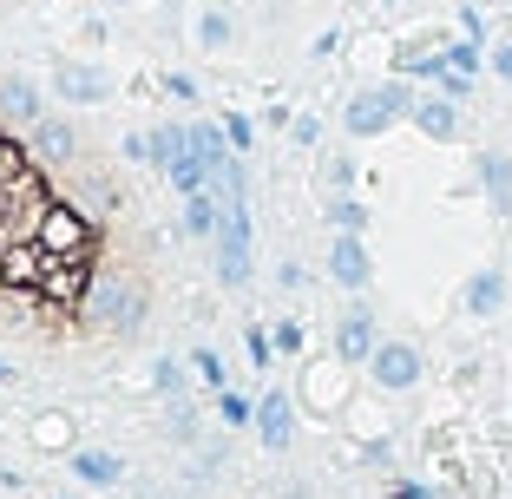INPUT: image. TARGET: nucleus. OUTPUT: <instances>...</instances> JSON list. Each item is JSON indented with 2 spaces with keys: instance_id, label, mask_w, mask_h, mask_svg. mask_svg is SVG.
<instances>
[{
  "instance_id": "nucleus-1",
  "label": "nucleus",
  "mask_w": 512,
  "mask_h": 499,
  "mask_svg": "<svg viewBox=\"0 0 512 499\" xmlns=\"http://www.w3.org/2000/svg\"><path fill=\"white\" fill-rule=\"evenodd\" d=\"M224 204V197H217ZM217 283L243 289L250 283V204H224V224H217Z\"/></svg>"
},
{
  "instance_id": "nucleus-2",
  "label": "nucleus",
  "mask_w": 512,
  "mask_h": 499,
  "mask_svg": "<svg viewBox=\"0 0 512 499\" xmlns=\"http://www.w3.org/2000/svg\"><path fill=\"white\" fill-rule=\"evenodd\" d=\"M27 145H33V158L53 165V171H73L79 158H86V138H79V125L66 119V112H46V119L27 132Z\"/></svg>"
},
{
  "instance_id": "nucleus-3",
  "label": "nucleus",
  "mask_w": 512,
  "mask_h": 499,
  "mask_svg": "<svg viewBox=\"0 0 512 499\" xmlns=\"http://www.w3.org/2000/svg\"><path fill=\"white\" fill-rule=\"evenodd\" d=\"M53 92H60L66 106H99V99H112V73H106V66H92V60H60Z\"/></svg>"
},
{
  "instance_id": "nucleus-4",
  "label": "nucleus",
  "mask_w": 512,
  "mask_h": 499,
  "mask_svg": "<svg viewBox=\"0 0 512 499\" xmlns=\"http://www.w3.org/2000/svg\"><path fill=\"white\" fill-rule=\"evenodd\" d=\"M368 375H375V388H388V394L414 388V381H421V348L414 342H381L375 355H368Z\"/></svg>"
},
{
  "instance_id": "nucleus-5",
  "label": "nucleus",
  "mask_w": 512,
  "mask_h": 499,
  "mask_svg": "<svg viewBox=\"0 0 512 499\" xmlns=\"http://www.w3.org/2000/svg\"><path fill=\"white\" fill-rule=\"evenodd\" d=\"M375 348H381V335H375V309L355 303L342 322H335V362H348V368L362 362V368H368V355H375Z\"/></svg>"
},
{
  "instance_id": "nucleus-6",
  "label": "nucleus",
  "mask_w": 512,
  "mask_h": 499,
  "mask_svg": "<svg viewBox=\"0 0 512 499\" xmlns=\"http://www.w3.org/2000/svg\"><path fill=\"white\" fill-rule=\"evenodd\" d=\"M329 276L342 289H355L362 296L368 283H375V263H368V243L355 237V230H335V243H329Z\"/></svg>"
},
{
  "instance_id": "nucleus-7",
  "label": "nucleus",
  "mask_w": 512,
  "mask_h": 499,
  "mask_svg": "<svg viewBox=\"0 0 512 499\" xmlns=\"http://www.w3.org/2000/svg\"><path fill=\"white\" fill-rule=\"evenodd\" d=\"M256 440H263L270 454H283L289 440H296V401H289L283 388H270L256 401Z\"/></svg>"
},
{
  "instance_id": "nucleus-8",
  "label": "nucleus",
  "mask_w": 512,
  "mask_h": 499,
  "mask_svg": "<svg viewBox=\"0 0 512 499\" xmlns=\"http://www.w3.org/2000/svg\"><path fill=\"white\" fill-rule=\"evenodd\" d=\"M0 119H7V125H20V132H33V125L46 119V92L33 86V79L7 73V79H0Z\"/></svg>"
},
{
  "instance_id": "nucleus-9",
  "label": "nucleus",
  "mask_w": 512,
  "mask_h": 499,
  "mask_svg": "<svg viewBox=\"0 0 512 499\" xmlns=\"http://www.w3.org/2000/svg\"><path fill=\"white\" fill-rule=\"evenodd\" d=\"M394 119H401V112L388 106V92H381V86H375V92H355V99H348V112H342V125H348L355 138H381Z\"/></svg>"
},
{
  "instance_id": "nucleus-10",
  "label": "nucleus",
  "mask_w": 512,
  "mask_h": 499,
  "mask_svg": "<svg viewBox=\"0 0 512 499\" xmlns=\"http://www.w3.org/2000/svg\"><path fill=\"white\" fill-rule=\"evenodd\" d=\"M453 106H460V99H447V92H440V99H421V106H414V125L447 145V138H460V112H453Z\"/></svg>"
},
{
  "instance_id": "nucleus-11",
  "label": "nucleus",
  "mask_w": 512,
  "mask_h": 499,
  "mask_svg": "<svg viewBox=\"0 0 512 499\" xmlns=\"http://www.w3.org/2000/svg\"><path fill=\"white\" fill-rule=\"evenodd\" d=\"M73 473H79L86 486H119V480H125V460L106 454V447H79V454H73Z\"/></svg>"
},
{
  "instance_id": "nucleus-12",
  "label": "nucleus",
  "mask_w": 512,
  "mask_h": 499,
  "mask_svg": "<svg viewBox=\"0 0 512 499\" xmlns=\"http://www.w3.org/2000/svg\"><path fill=\"white\" fill-rule=\"evenodd\" d=\"M480 178H486L493 211L506 217V211H512V158H506V152H480Z\"/></svg>"
},
{
  "instance_id": "nucleus-13",
  "label": "nucleus",
  "mask_w": 512,
  "mask_h": 499,
  "mask_svg": "<svg viewBox=\"0 0 512 499\" xmlns=\"http://www.w3.org/2000/svg\"><path fill=\"white\" fill-rule=\"evenodd\" d=\"M217 224H224V204H217V191L184 197V237H217Z\"/></svg>"
},
{
  "instance_id": "nucleus-14",
  "label": "nucleus",
  "mask_w": 512,
  "mask_h": 499,
  "mask_svg": "<svg viewBox=\"0 0 512 499\" xmlns=\"http://www.w3.org/2000/svg\"><path fill=\"white\" fill-rule=\"evenodd\" d=\"M499 303H506V276H499V270H480L467 283V316H493Z\"/></svg>"
},
{
  "instance_id": "nucleus-15",
  "label": "nucleus",
  "mask_w": 512,
  "mask_h": 499,
  "mask_svg": "<svg viewBox=\"0 0 512 499\" xmlns=\"http://www.w3.org/2000/svg\"><path fill=\"white\" fill-rule=\"evenodd\" d=\"M151 152H158V171H171L178 165V158H191V125H158V132H151Z\"/></svg>"
},
{
  "instance_id": "nucleus-16",
  "label": "nucleus",
  "mask_w": 512,
  "mask_h": 499,
  "mask_svg": "<svg viewBox=\"0 0 512 499\" xmlns=\"http://www.w3.org/2000/svg\"><path fill=\"white\" fill-rule=\"evenodd\" d=\"M230 40H237V20H230L224 7H204V14H197V46H204V53H224Z\"/></svg>"
},
{
  "instance_id": "nucleus-17",
  "label": "nucleus",
  "mask_w": 512,
  "mask_h": 499,
  "mask_svg": "<svg viewBox=\"0 0 512 499\" xmlns=\"http://www.w3.org/2000/svg\"><path fill=\"white\" fill-rule=\"evenodd\" d=\"M329 224L362 237V230H368V204H362V197H348V191H335V197H329Z\"/></svg>"
},
{
  "instance_id": "nucleus-18",
  "label": "nucleus",
  "mask_w": 512,
  "mask_h": 499,
  "mask_svg": "<svg viewBox=\"0 0 512 499\" xmlns=\"http://www.w3.org/2000/svg\"><path fill=\"white\" fill-rule=\"evenodd\" d=\"M191 375H197V368L171 362V355H165V362H151V388H158V394H171V401H178V394L191 388Z\"/></svg>"
},
{
  "instance_id": "nucleus-19",
  "label": "nucleus",
  "mask_w": 512,
  "mask_h": 499,
  "mask_svg": "<svg viewBox=\"0 0 512 499\" xmlns=\"http://www.w3.org/2000/svg\"><path fill=\"white\" fill-rule=\"evenodd\" d=\"M217 414H224V427H256V401L237 388H217Z\"/></svg>"
},
{
  "instance_id": "nucleus-20",
  "label": "nucleus",
  "mask_w": 512,
  "mask_h": 499,
  "mask_svg": "<svg viewBox=\"0 0 512 499\" xmlns=\"http://www.w3.org/2000/svg\"><path fill=\"white\" fill-rule=\"evenodd\" d=\"M191 368H197V381H204V388H230V368H224V355H217V348H191Z\"/></svg>"
},
{
  "instance_id": "nucleus-21",
  "label": "nucleus",
  "mask_w": 512,
  "mask_h": 499,
  "mask_svg": "<svg viewBox=\"0 0 512 499\" xmlns=\"http://www.w3.org/2000/svg\"><path fill=\"white\" fill-rule=\"evenodd\" d=\"M66 440H73V421H66V414H40V421H33V447H66Z\"/></svg>"
},
{
  "instance_id": "nucleus-22",
  "label": "nucleus",
  "mask_w": 512,
  "mask_h": 499,
  "mask_svg": "<svg viewBox=\"0 0 512 499\" xmlns=\"http://www.w3.org/2000/svg\"><path fill=\"white\" fill-rule=\"evenodd\" d=\"M309 401H316V408H335V401H342V381H335L329 368H309Z\"/></svg>"
},
{
  "instance_id": "nucleus-23",
  "label": "nucleus",
  "mask_w": 512,
  "mask_h": 499,
  "mask_svg": "<svg viewBox=\"0 0 512 499\" xmlns=\"http://www.w3.org/2000/svg\"><path fill=\"white\" fill-rule=\"evenodd\" d=\"M243 348H250V368H270L276 362V335L270 329H243Z\"/></svg>"
},
{
  "instance_id": "nucleus-24",
  "label": "nucleus",
  "mask_w": 512,
  "mask_h": 499,
  "mask_svg": "<svg viewBox=\"0 0 512 499\" xmlns=\"http://www.w3.org/2000/svg\"><path fill=\"white\" fill-rule=\"evenodd\" d=\"M119 158H125V165H158V152H151V132H125V138H119Z\"/></svg>"
},
{
  "instance_id": "nucleus-25",
  "label": "nucleus",
  "mask_w": 512,
  "mask_h": 499,
  "mask_svg": "<svg viewBox=\"0 0 512 499\" xmlns=\"http://www.w3.org/2000/svg\"><path fill=\"white\" fill-rule=\"evenodd\" d=\"M447 66H453V73H473V66H480V40H453L447 46Z\"/></svg>"
},
{
  "instance_id": "nucleus-26",
  "label": "nucleus",
  "mask_w": 512,
  "mask_h": 499,
  "mask_svg": "<svg viewBox=\"0 0 512 499\" xmlns=\"http://www.w3.org/2000/svg\"><path fill=\"white\" fill-rule=\"evenodd\" d=\"M224 132H230V145H237V152H250V145H256V125L243 119V112H224Z\"/></svg>"
},
{
  "instance_id": "nucleus-27",
  "label": "nucleus",
  "mask_w": 512,
  "mask_h": 499,
  "mask_svg": "<svg viewBox=\"0 0 512 499\" xmlns=\"http://www.w3.org/2000/svg\"><path fill=\"white\" fill-rule=\"evenodd\" d=\"M276 355H302V322L296 316L276 322Z\"/></svg>"
},
{
  "instance_id": "nucleus-28",
  "label": "nucleus",
  "mask_w": 512,
  "mask_h": 499,
  "mask_svg": "<svg viewBox=\"0 0 512 499\" xmlns=\"http://www.w3.org/2000/svg\"><path fill=\"white\" fill-rule=\"evenodd\" d=\"M165 92H171V99H184V106H191V99H197V79H191V73H165Z\"/></svg>"
},
{
  "instance_id": "nucleus-29",
  "label": "nucleus",
  "mask_w": 512,
  "mask_h": 499,
  "mask_svg": "<svg viewBox=\"0 0 512 499\" xmlns=\"http://www.w3.org/2000/svg\"><path fill=\"white\" fill-rule=\"evenodd\" d=\"M322 178H329L335 191H348V184H355V165H348V158H329V171H322Z\"/></svg>"
},
{
  "instance_id": "nucleus-30",
  "label": "nucleus",
  "mask_w": 512,
  "mask_h": 499,
  "mask_svg": "<svg viewBox=\"0 0 512 499\" xmlns=\"http://www.w3.org/2000/svg\"><path fill=\"white\" fill-rule=\"evenodd\" d=\"M289 132H296V145H316L322 125H316V119H289Z\"/></svg>"
},
{
  "instance_id": "nucleus-31",
  "label": "nucleus",
  "mask_w": 512,
  "mask_h": 499,
  "mask_svg": "<svg viewBox=\"0 0 512 499\" xmlns=\"http://www.w3.org/2000/svg\"><path fill=\"white\" fill-rule=\"evenodd\" d=\"M493 73H499V79H512V40H499V46H493Z\"/></svg>"
},
{
  "instance_id": "nucleus-32",
  "label": "nucleus",
  "mask_w": 512,
  "mask_h": 499,
  "mask_svg": "<svg viewBox=\"0 0 512 499\" xmlns=\"http://www.w3.org/2000/svg\"><path fill=\"white\" fill-rule=\"evenodd\" d=\"M394 499H434L427 486H414V480H394Z\"/></svg>"
},
{
  "instance_id": "nucleus-33",
  "label": "nucleus",
  "mask_w": 512,
  "mask_h": 499,
  "mask_svg": "<svg viewBox=\"0 0 512 499\" xmlns=\"http://www.w3.org/2000/svg\"><path fill=\"white\" fill-rule=\"evenodd\" d=\"M0 381H14V362H7V355H0Z\"/></svg>"
},
{
  "instance_id": "nucleus-34",
  "label": "nucleus",
  "mask_w": 512,
  "mask_h": 499,
  "mask_svg": "<svg viewBox=\"0 0 512 499\" xmlns=\"http://www.w3.org/2000/svg\"><path fill=\"white\" fill-rule=\"evenodd\" d=\"M106 7H132V0H106Z\"/></svg>"
},
{
  "instance_id": "nucleus-35",
  "label": "nucleus",
  "mask_w": 512,
  "mask_h": 499,
  "mask_svg": "<svg viewBox=\"0 0 512 499\" xmlns=\"http://www.w3.org/2000/svg\"><path fill=\"white\" fill-rule=\"evenodd\" d=\"M151 499H165V493H151Z\"/></svg>"
}]
</instances>
